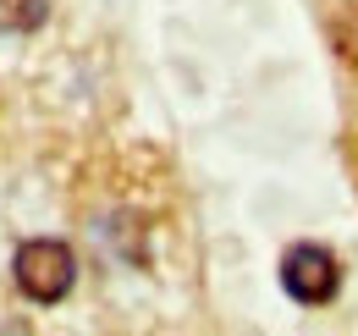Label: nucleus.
Masks as SVG:
<instances>
[{
    "label": "nucleus",
    "instance_id": "obj_2",
    "mask_svg": "<svg viewBox=\"0 0 358 336\" xmlns=\"http://www.w3.org/2000/svg\"><path fill=\"white\" fill-rule=\"evenodd\" d=\"M281 287H287V298L320 309L342 287V265H336V253L320 248V243H292V248L281 253Z\"/></svg>",
    "mask_w": 358,
    "mask_h": 336
},
{
    "label": "nucleus",
    "instance_id": "obj_3",
    "mask_svg": "<svg viewBox=\"0 0 358 336\" xmlns=\"http://www.w3.org/2000/svg\"><path fill=\"white\" fill-rule=\"evenodd\" d=\"M50 17V0H0V34H34Z\"/></svg>",
    "mask_w": 358,
    "mask_h": 336
},
{
    "label": "nucleus",
    "instance_id": "obj_1",
    "mask_svg": "<svg viewBox=\"0 0 358 336\" xmlns=\"http://www.w3.org/2000/svg\"><path fill=\"white\" fill-rule=\"evenodd\" d=\"M11 276H17L22 298H34V303H61V298L72 293V281H78V259H72L66 243H55V237H34V243L17 248Z\"/></svg>",
    "mask_w": 358,
    "mask_h": 336
}]
</instances>
